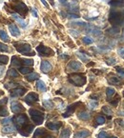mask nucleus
Segmentation results:
<instances>
[{"instance_id": "6ab92c4d", "label": "nucleus", "mask_w": 124, "mask_h": 138, "mask_svg": "<svg viewBox=\"0 0 124 138\" xmlns=\"http://www.w3.org/2000/svg\"><path fill=\"white\" fill-rule=\"evenodd\" d=\"M119 32H120V29H119V27L118 26H112L110 29L107 30L108 34H110V35H112V36L119 34Z\"/></svg>"}, {"instance_id": "8fccbe9b", "label": "nucleus", "mask_w": 124, "mask_h": 138, "mask_svg": "<svg viewBox=\"0 0 124 138\" xmlns=\"http://www.w3.org/2000/svg\"><path fill=\"white\" fill-rule=\"evenodd\" d=\"M7 102H8V98H3V99H1L0 100V107H2L3 105H6Z\"/></svg>"}, {"instance_id": "a211bd4d", "label": "nucleus", "mask_w": 124, "mask_h": 138, "mask_svg": "<svg viewBox=\"0 0 124 138\" xmlns=\"http://www.w3.org/2000/svg\"><path fill=\"white\" fill-rule=\"evenodd\" d=\"M33 130V125H27L25 128H23L22 129H20L19 130V132H20L21 134L24 135V136H28V135L31 133V132Z\"/></svg>"}, {"instance_id": "20e7f679", "label": "nucleus", "mask_w": 124, "mask_h": 138, "mask_svg": "<svg viewBox=\"0 0 124 138\" xmlns=\"http://www.w3.org/2000/svg\"><path fill=\"white\" fill-rule=\"evenodd\" d=\"M29 114L31 115L32 120H33V122L36 125H40V124L43 123V121H44V113L36 109H30Z\"/></svg>"}, {"instance_id": "e433bc0d", "label": "nucleus", "mask_w": 124, "mask_h": 138, "mask_svg": "<svg viewBox=\"0 0 124 138\" xmlns=\"http://www.w3.org/2000/svg\"><path fill=\"white\" fill-rule=\"evenodd\" d=\"M102 112H103L106 115H108L109 117L111 116V115H113V111L110 109L109 107H107V106L102 107Z\"/></svg>"}, {"instance_id": "680f3d73", "label": "nucleus", "mask_w": 124, "mask_h": 138, "mask_svg": "<svg viewBox=\"0 0 124 138\" xmlns=\"http://www.w3.org/2000/svg\"><path fill=\"white\" fill-rule=\"evenodd\" d=\"M123 96H124V91H123Z\"/></svg>"}, {"instance_id": "a18cd8bd", "label": "nucleus", "mask_w": 124, "mask_h": 138, "mask_svg": "<svg viewBox=\"0 0 124 138\" xmlns=\"http://www.w3.org/2000/svg\"><path fill=\"white\" fill-rule=\"evenodd\" d=\"M98 138H112V136H110L106 132H100L98 133Z\"/></svg>"}, {"instance_id": "9d476101", "label": "nucleus", "mask_w": 124, "mask_h": 138, "mask_svg": "<svg viewBox=\"0 0 124 138\" xmlns=\"http://www.w3.org/2000/svg\"><path fill=\"white\" fill-rule=\"evenodd\" d=\"M24 101L28 104V105H32L33 103H36L38 101V95L36 92H30L26 95V97L24 98Z\"/></svg>"}, {"instance_id": "4be33fe9", "label": "nucleus", "mask_w": 124, "mask_h": 138, "mask_svg": "<svg viewBox=\"0 0 124 138\" xmlns=\"http://www.w3.org/2000/svg\"><path fill=\"white\" fill-rule=\"evenodd\" d=\"M110 5L114 8H123L124 0H113L110 2Z\"/></svg>"}, {"instance_id": "2f4dec72", "label": "nucleus", "mask_w": 124, "mask_h": 138, "mask_svg": "<svg viewBox=\"0 0 124 138\" xmlns=\"http://www.w3.org/2000/svg\"><path fill=\"white\" fill-rule=\"evenodd\" d=\"M43 106H44L45 109H48V110H51L53 108V103L51 101V100H44L43 101Z\"/></svg>"}, {"instance_id": "09e8293b", "label": "nucleus", "mask_w": 124, "mask_h": 138, "mask_svg": "<svg viewBox=\"0 0 124 138\" xmlns=\"http://www.w3.org/2000/svg\"><path fill=\"white\" fill-rule=\"evenodd\" d=\"M98 102L97 101H91V103H90V108H91L92 110L95 109L97 107H98Z\"/></svg>"}, {"instance_id": "7c9ffc66", "label": "nucleus", "mask_w": 124, "mask_h": 138, "mask_svg": "<svg viewBox=\"0 0 124 138\" xmlns=\"http://www.w3.org/2000/svg\"><path fill=\"white\" fill-rule=\"evenodd\" d=\"M19 72L22 74H29L32 72V69L29 67H27V66H25V67H19Z\"/></svg>"}, {"instance_id": "c9c22d12", "label": "nucleus", "mask_w": 124, "mask_h": 138, "mask_svg": "<svg viewBox=\"0 0 124 138\" xmlns=\"http://www.w3.org/2000/svg\"><path fill=\"white\" fill-rule=\"evenodd\" d=\"M82 41L86 45H91L94 43V39L92 38V37H90V36H84L82 38Z\"/></svg>"}, {"instance_id": "37998d69", "label": "nucleus", "mask_w": 124, "mask_h": 138, "mask_svg": "<svg viewBox=\"0 0 124 138\" xmlns=\"http://www.w3.org/2000/svg\"><path fill=\"white\" fill-rule=\"evenodd\" d=\"M95 122L98 124V125H103L105 123V118L103 116H101V115H98V117L95 118Z\"/></svg>"}, {"instance_id": "13d9d810", "label": "nucleus", "mask_w": 124, "mask_h": 138, "mask_svg": "<svg viewBox=\"0 0 124 138\" xmlns=\"http://www.w3.org/2000/svg\"><path fill=\"white\" fill-rule=\"evenodd\" d=\"M46 138H54V137L52 136V135H46Z\"/></svg>"}, {"instance_id": "f704fd0d", "label": "nucleus", "mask_w": 124, "mask_h": 138, "mask_svg": "<svg viewBox=\"0 0 124 138\" xmlns=\"http://www.w3.org/2000/svg\"><path fill=\"white\" fill-rule=\"evenodd\" d=\"M0 38L2 39V41H4V42H9V40H10L8 34H7L6 32L3 31V30H0Z\"/></svg>"}, {"instance_id": "49530a36", "label": "nucleus", "mask_w": 124, "mask_h": 138, "mask_svg": "<svg viewBox=\"0 0 124 138\" xmlns=\"http://www.w3.org/2000/svg\"><path fill=\"white\" fill-rule=\"evenodd\" d=\"M0 52H9V47L3 43H0Z\"/></svg>"}, {"instance_id": "79ce46f5", "label": "nucleus", "mask_w": 124, "mask_h": 138, "mask_svg": "<svg viewBox=\"0 0 124 138\" xmlns=\"http://www.w3.org/2000/svg\"><path fill=\"white\" fill-rule=\"evenodd\" d=\"M77 57H78L82 62H88L89 61L88 57H87L85 54H82L81 53H77Z\"/></svg>"}, {"instance_id": "412c9836", "label": "nucleus", "mask_w": 124, "mask_h": 138, "mask_svg": "<svg viewBox=\"0 0 124 138\" xmlns=\"http://www.w3.org/2000/svg\"><path fill=\"white\" fill-rule=\"evenodd\" d=\"M90 135V132L87 129H81L74 134V138H87Z\"/></svg>"}, {"instance_id": "bb28decb", "label": "nucleus", "mask_w": 124, "mask_h": 138, "mask_svg": "<svg viewBox=\"0 0 124 138\" xmlns=\"http://www.w3.org/2000/svg\"><path fill=\"white\" fill-rule=\"evenodd\" d=\"M108 80H109L110 83L115 84V85H118V84L120 83V78L118 76H116V75H114V74H111L109 76V78H108Z\"/></svg>"}, {"instance_id": "a878e982", "label": "nucleus", "mask_w": 124, "mask_h": 138, "mask_svg": "<svg viewBox=\"0 0 124 138\" xmlns=\"http://www.w3.org/2000/svg\"><path fill=\"white\" fill-rule=\"evenodd\" d=\"M15 132V128L12 125H7L2 128V132L4 133H12Z\"/></svg>"}, {"instance_id": "5701e85b", "label": "nucleus", "mask_w": 124, "mask_h": 138, "mask_svg": "<svg viewBox=\"0 0 124 138\" xmlns=\"http://www.w3.org/2000/svg\"><path fill=\"white\" fill-rule=\"evenodd\" d=\"M7 75H8V77H10V78H17V77H19L18 71H16V70H15V69H12V68H10L9 70H8Z\"/></svg>"}, {"instance_id": "4c0bfd02", "label": "nucleus", "mask_w": 124, "mask_h": 138, "mask_svg": "<svg viewBox=\"0 0 124 138\" xmlns=\"http://www.w3.org/2000/svg\"><path fill=\"white\" fill-rule=\"evenodd\" d=\"M9 62V57L7 55H0V64L6 65Z\"/></svg>"}, {"instance_id": "4d7b16f0", "label": "nucleus", "mask_w": 124, "mask_h": 138, "mask_svg": "<svg viewBox=\"0 0 124 138\" xmlns=\"http://www.w3.org/2000/svg\"><path fill=\"white\" fill-rule=\"evenodd\" d=\"M40 1H41V3L43 4V5H44L46 8H49V4L46 2V0H40Z\"/></svg>"}, {"instance_id": "de8ad7c7", "label": "nucleus", "mask_w": 124, "mask_h": 138, "mask_svg": "<svg viewBox=\"0 0 124 138\" xmlns=\"http://www.w3.org/2000/svg\"><path fill=\"white\" fill-rule=\"evenodd\" d=\"M12 118H6V119H3V120L1 121V124H2V125H5V126H7V125H10V123H11V122H12Z\"/></svg>"}, {"instance_id": "a19ab883", "label": "nucleus", "mask_w": 124, "mask_h": 138, "mask_svg": "<svg viewBox=\"0 0 124 138\" xmlns=\"http://www.w3.org/2000/svg\"><path fill=\"white\" fill-rule=\"evenodd\" d=\"M7 115H9V112L7 111L6 108H4L3 106L0 107V116H4V117H6Z\"/></svg>"}, {"instance_id": "5fc2aeb1", "label": "nucleus", "mask_w": 124, "mask_h": 138, "mask_svg": "<svg viewBox=\"0 0 124 138\" xmlns=\"http://www.w3.org/2000/svg\"><path fill=\"white\" fill-rule=\"evenodd\" d=\"M68 15L70 18H78L79 17V15L77 14V13H69Z\"/></svg>"}, {"instance_id": "6e6552de", "label": "nucleus", "mask_w": 124, "mask_h": 138, "mask_svg": "<svg viewBox=\"0 0 124 138\" xmlns=\"http://www.w3.org/2000/svg\"><path fill=\"white\" fill-rule=\"evenodd\" d=\"M65 6L69 9L70 12H72V13H77L79 12V9H78V4H77V1L74 0H70V1H66L65 2Z\"/></svg>"}, {"instance_id": "f8f14e48", "label": "nucleus", "mask_w": 124, "mask_h": 138, "mask_svg": "<svg viewBox=\"0 0 124 138\" xmlns=\"http://www.w3.org/2000/svg\"><path fill=\"white\" fill-rule=\"evenodd\" d=\"M81 105V103L80 102H77V103H74V104H72V105H70V106H68L67 108H66V112H64L63 113V117H69L70 115L73 113V112L75 111V109H77V107L80 106Z\"/></svg>"}, {"instance_id": "603ef678", "label": "nucleus", "mask_w": 124, "mask_h": 138, "mask_svg": "<svg viewBox=\"0 0 124 138\" xmlns=\"http://www.w3.org/2000/svg\"><path fill=\"white\" fill-rule=\"evenodd\" d=\"M4 72H5V68L3 66H0V78L3 76Z\"/></svg>"}, {"instance_id": "dca6fc26", "label": "nucleus", "mask_w": 124, "mask_h": 138, "mask_svg": "<svg viewBox=\"0 0 124 138\" xmlns=\"http://www.w3.org/2000/svg\"><path fill=\"white\" fill-rule=\"evenodd\" d=\"M62 126V123L61 122H56V123H52V122H49V123L46 124V127H47L48 129H51V130H58Z\"/></svg>"}, {"instance_id": "39448f33", "label": "nucleus", "mask_w": 124, "mask_h": 138, "mask_svg": "<svg viewBox=\"0 0 124 138\" xmlns=\"http://www.w3.org/2000/svg\"><path fill=\"white\" fill-rule=\"evenodd\" d=\"M12 121H13V123L15 124L16 128H17L19 130L22 129L23 128H25L27 125H29V119H28L26 114L15 115V117L12 118Z\"/></svg>"}, {"instance_id": "052dcab7", "label": "nucleus", "mask_w": 124, "mask_h": 138, "mask_svg": "<svg viewBox=\"0 0 124 138\" xmlns=\"http://www.w3.org/2000/svg\"><path fill=\"white\" fill-rule=\"evenodd\" d=\"M3 93H4V92H2V91H0V95H2Z\"/></svg>"}, {"instance_id": "b1692460", "label": "nucleus", "mask_w": 124, "mask_h": 138, "mask_svg": "<svg viewBox=\"0 0 124 138\" xmlns=\"http://www.w3.org/2000/svg\"><path fill=\"white\" fill-rule=\"evenodd\" d=\"M46 135V130L44 129H37L33 133V138H42Z\"/></svg>"}, {"instance_id": "473e14b6", "label": "nucleus", "mask_w": 124, "mask_h": 138, "mask_svg": "<svg viewBox=\"0 0 124 138\" xmlns=\"http://www.w3.org/2000/svg\"><path fill=\"white\" fill-rule=\"evenodd\" d=\"M70 135H71V132L69 129H64L61 132V134L59 136V138H70Z\"/></svg>"}, {"instance_id": "393cba45", "label": "nucleus", "mask_w": 124, "mask_h": 138, "mask_svg": "<svg viewBox=\"0 0 124 138\" xmlns=\"http://www.w3.org/2000/svg\"><path fill=\"white\" fill-rule=\"evenodd\" d=\"M39 78V74H36V72H31V74H27L26 79L30 82H33L35 80H37Z\"/></svg>"}, {"instance_id": "f03ea898", "label": "nucleus", "mask_w": 124, "mask_h": 138, "mask_svg": "<svg viewBox=\"0 0 124 138\" xmlns=\"http://www.w3.org/2000/svg\"><path fill=\"white\" fill-rule=\"evenodd\" d=\"M86 81H87V79L83 74H73L69 76V82L74 86H77V87L84 86L86 84Z\"/></svg>"}, {"instance_id": "4468645a", "label": "nucleus", "mask_w": 124, "mask_h": 138, "mask_svg": "<svg viewBox=\"0 0 124 138\" xmlns=\"http://www.w3.org/2000/svg\"><path fill=\"white\" fill-rule=\"evenodd\" d=\"M25 92H26V89L18 87V88H15V89H13V90H12V91H11V96L12 97L22 96Z\"/></svg>"}, {"instance_id": "c03bdc74", "label": "nucleus", "mask_w": 124, "mask_h": 138, "mask_svg": "<svg viewBox=\"0 0 124 138\" xmlns=\"http://www.w3.org/2000/svg\"><path fill=\"white\" fill-rule=\"evenodd\" d=\"M106 63H107V65H109V66H114V65L116 63V60H115L114 57H109V58L106 59Z\"/></svg>"}, {"instance_id": "864d4df0", "label": "nucleus", "mask_w": 124, "mask_h": 138, "mask_svg": "<svg viewBox=\"0 0 124 138\" xmlns=\"http://www.w3.org/2000/svg\"><path fill=\"white\" fill-rule=\"evenodd\" d=\"M118 99H119V97H118V98H115V99L114 100V101H112V102H111V104H112L113 106L116 107V106H118V101H119V100H118Z\"/></svg>"}, {"instance_id": "7ed1b4c3", "label": "nucleus", "mask_w": 124, "mask_h": 138, "mask_svg": "<svg viewBox=\"0 0 124 138\" xmlns=\"http://www.w3.org/2000/svg\"><path fill=\"white\" fill-rule=\"evenodd\" d=\"M15 49L17 50L18 53H21V54H24V55H31L33 56L36 54L35 52H33L32 50V47H31V45L27 44V43H16L15 44Z\"/></svg>"}, {"instance_id": "3c124183", "label": "nucleus", "mask_w": 124, "mask_h": 138, "mask_svg": "<svg viewBox=\"0 0 124 138\" xmlns=\"http://www.w3.org/2000/svg\"><path fill=\"white\" fill-rule=\"evenodd\" d=\"M118 54L120 55L121 58L124 59V48H120V49L118 50Z\"/></svg>"}, {"instance_id": "bf43d9fd", "label": "nucleus", "mask_w": 124, "mask_h": 138, "mask_svg": "<svg viewBox=\"0 0 124 138\" xmlns=\"http://www.w3.org/2000/svg\"><path fill=\"white\" fill-rule=\"evenodd\" d=\"M49 1H50V2H51V4H52V5H53V4H54V2H53V0H49Z\"/></svg>"}, {"instance_id": "72a5a7b5", "label": "nucleus", "mask_w": 124, "mask_h": 138, "mask_svg": "<svg viewBox=\"0 0 124 138\" xmlns=\"http://www.w3.org/2000/svg\"><path fill=\"white\" fill-rule=\"evenodd\" d=\"M21 64L25 65V66H33V59H27V58H20Z\"/></svg>"}, {"instance_id": "0eeeda50", "label": "nucleus", "mask_w": 124, "mask_h": 138, "mask_svg": "<svg viewBox=\"0 0 124 138\" xmlns=\"http://www.w3.org/2000/svg\"><path fill=\"white\" fill-rule=\"evenodd\" d=\"M12 8L18 12V14H20L22 17H25L27 12H28V8L23 2H18L17 4H15L12 6Z\"/></svg>"}, {"instance_id": "f3484780", "label": "nucleus", "mask_w": 124, "mask_h": 138, "mask_svg": "<svg viewBox=\"0 0 124 138\" xmlns=\"http://www.w3.org/2000/svg\"><path fill=\"white\" fill-rule=\"evenodd\" d=\"M9 31H10V32H11V34H12V36H15V37H18V36L20 35L19 29H18L15 25H13V24H11L9 26Z\"/></svg>"}, {"instance_id": "ddd939ff", "label": "nucleus", "mask_w": 124, "mask_h": 138, "mask_svg": "<svg viewBox=\"0 0 124 138\" xmlns=\"http://www.w3.org/2000/svg\"><path fill=\"white\" fill-rule=\"evenodd\" d=\"M11 110L13 113H20L24 111V107L18 102H12L11 104Z\"/></svg>"}, {"instance_id": "c756f323", "label": "nucleus", "mask_w": 124, "mask_h": 138, "mask_svg": "<svg viewBox=\"0 0 124 138\" xmlns=\"http://www.w3.org/2000/svg\"><path fill=\"white\" fill-rule=\"evenodd\" d=\"M115 90L114 88H112V87H109V88L106 89V95H107V98H108V100L111 99L113 95H115Z\"/></svg>"}, {"instance_id": "9b49d317", "label": "nucleus", "mask_w": 124, "mask_h": 138, "mask_svg": "<svg viewBox=\"0 0 124 138\" xmlns=\"http://www.w3.org/2000/svg\"><path fill=\"white\" fill-rule=\"evenodd\" d=\"M81 69H82V65L77 61L70 62L67 66V71H79Z\"/></svg>"}, {"instance_id": "ea45409f", "label": "nucleus", "mask_w": 124, "mask_h": 138, "mask_svg": "<svg viewBox=\"0 0 124 138\" xmlns=\"http://www.w3.org/2000/svg\"><path fill=\"white\" fill-rule=\"evenodd\" d=\"M20 64H21L20 58H17V57L13 56L12 58V65H13V66H20Z\"/></svg>"}, {"instance_id": "c85d7f7f", "label": "nucleus", "mask_w": 124, "mask_h": 138, "mask_svg": "<svg viewBox=\"0 0 124 138\" xmlns=\"http://www.w3.org/2000/svg\"><path fill=\"white\" fill-rule=\"evenodd\" d=\"M78 118H79L80 120H83V121L89 120L90 119V113L87 112H80L78 113Z\"/></svg>"}, {"instance_id": "1a4fd4ad", "label": "nucleus", "mask_w": 124, "mask_h": 138, "mask_svg": "<svg viewBox=\"0 0 124 138\" xmlns=\"http://www.w3.org/2000/svg\"><path fill=\"white\" fill-rule=\"evenodd\" d=\"M84 30H85L86 32L91 33V34H93V35H95V36H99V35H101V33H102V32H101L100 30L98 29V28H95V27H94V26H92L90 24H87L85 26V28H84Z\"/></svg>"}, {"instance_id": "aec40b11", "label": "nucleus", "mask_w": 124, "mask_h": 138, "mask_svg": "<svg viewBox=\"0 0 124 138\" xmlns=\"http://www.w3.org/2000/svg\"><path fill=\"white\" fill-rule=\"evenodd\" d=\"M12 18H13V19L20 25L21 28H26L27 27V23L22 19V18H20V16H19L18 14H16V13H12Z\"/></svg>"}, {"instance_id": "423d86ee", "label": "nucleus", "mask_w": 124, "mask_h": 138, "mask_svg": "<svg viewBox=\"0 0 124 138\" xmlns=\"http://www.w3.org/2000/svg\"><path fill=\"white\" fill-rule=\"evenodd\" d=\"M36 50H37V53L41 56H52L54 54V52L52 49L46 47L44 45H39V46H37L36 47Z\"/></svg>"}, {"instance_id": "f257e3e1", "label": "nucleus", "mask_w": 124, "mask_h": 138, "mask_svg": "<svg viewBox=\"0 0 124 138\" xmlns=\"http://www.w3.org/2000/svg\"><path fill=\"white\" fill-rule=\"evenodd\" d=\"M109 22L113 24V26H119L124 23V10H115L110 11Z\"/></svg>"}, {"instance_id": "6e6d98bb", "label": "nucleus", "mask_w": 124, "mask_h": 138, "mask_svg": "<svg viewBox=\"0 0 124 138\" xmlns=\"http://www.w3.org/2000/svg\"><path fill=\"white\" fill-rule=\"evenodd\" d=\"M32 13H33V15L35 17H38V14H37V12H36V11L35 9L32 10Z\"/></svg>"}, {"instance_id": "cd10ccee", "label": "nucleus", "mask_w": 124, "mask_h": 138, "mask_svg": "<svg viewBox=\"0 0 124 138\" xmlns=\"http://www.w3.org/2000/svg\"><path fill=\"white\" fill-rule=\"evenodd\" d=\"M36 87L38 89V91H42V92H45V91H47V88H46V85H45V83L41 80H38L37 83H36Z\"/></svg>"}, {"instance_id": "58836bf2", "label": "nucleus", "mask_w": 124, "mask_h": 138, "mask_svg": "<svg viewBox=\"0 0 124 138\" xmlns=\"http://www.w3.org/2000/svg\"><path fill=\"white\" fill-rule=\"evenodd\" d=\"M115 71H116V72L118 74V75L120 77H122V78H124V69L122 67H115Z\"/></svg>"}, {"instance_id": "2eb2a0df", "label": "nucleus", "mask_w": 124, "mask_h": 138, "mask_svg": "<svg viewBox=\"0 0 124 138\" xmlns=\"http://www.w3.org/2000/svg\"><path fill=\"white\" fill-rule=\"evenodd\" d=\"M40 69H41V71L44 72V74H48L49 71H51L52 70V65L49 61H44L41 62V65H40Z\"/></svg>"}]
</instances>
